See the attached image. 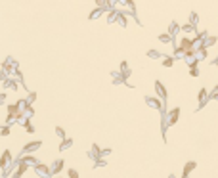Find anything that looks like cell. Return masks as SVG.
Instances as JSON below:
<instances>
[{"label":"cell","mask_w":218,"mask_h":178,"mask_svg":"<svg viewBox=\"0 0 218 178\" xmlns=\"http://www.w3.org/2000/svg\"><path fill=\"white\" fill-rule=\"evenodd\" d=\"M35 171H36V174H38V176H42V178H52V169L48 167V165L38 163V165L35 167Z\"/></svg>","instance_id":"6da1fadb"},{"label":"cell","mask_w":218,"mask_h":178,"mask_svg":"<svg viewBox=\"0 0 218 178\" xmlns=\"http://www.w3.org/2000/svg\"><path fill=\"white\" fill-rule=\"evenodd\" d=\"M40 145H42V142H40V140H36V142H29V144H25V145H23L21 153H23V155H31V153H33V151H36V149H38Z\"/></svg>","instance_id":"7a4b0ae2"},{"label":"cell","mask_w":218,"mask_h":178,"mask_svg":"<svg viewBox=\"0 0 218 178\" xmlns=\"http://www.w3.org/2000/svg\"><path fill=\"white\" fill-rule=\"evenodd\" d=\"M155 92H157V96H159L161 100H165L167 102V88H165V84L161 82V80H155Z\"/></svg>","instance_id":"3957f363"},{"label":"cell","mask_w":218,"mask_h":178,"mask_svg":"<svg viewBox=\"0 0 218 178\" xmlns=\"http://www.w3.org/2000/svg\"><path fill=\"white\" fill-rule=\"evenodd\" d=\"M178 117H180V107H174L170 113H168V117H165V119H167V123H168V124H176Z\"/></svg>","instance_id":"277c9868"},{"label":"cell","mask_w":218,"mask_h":178,"mask_svg":"<svg viewBox=\"0 0 218 178\" xmlns=\"http://www.w3.org/2000/svg\"><path fill=\"white\" fill-rule=\"evenodd\" d=\"M63 165H65V163H63V159H58V161H54V165L50 167V169H52V176H58L59 172H61Z\"/></svg>","instance_id":"5b68a950"},{"label":"cell","mask_w":218,"mask_h":178,"mask_svg":"<svg viewBox=\"0 0 218 178\" xmlns=\"http://www.w3.org/2000/svg\"><path fill=\"white\" fill-rule=\"evenodd\" d=\"M88 157H90V159H100V157H102V149H100L98 144L92 145V149H90V153H88Z\"/></svg>","instance_id":"8992f818"},{"label":"cell","mask_w":218,"mask_h":178,"mask_svg":"<svg viewBox=\"0 0 218 178\" xmlns=\"http://www.w3.org/2000/svg\"><path fill=\"white\" fill-rule=\"evenodd\" d=\"M10 159H12V153H10V149H6V151L2 153V159H0V169H6L8 163H10Z\"/></svg>","instance_id":"52a82bcc"},{"label":"cell","mask_w":218,"mask_h":178,"mask_svg":"<svg viewBox=\"0 0 218 178\" xmlns=\"http://www.w3.org/2000/svg\"><path fill=\"white\" fill-rule=\"evenodd\" d=\"M195 167H197L195 161H189V163H186V167H184V174H182V178H188V176H189V172H191Z\"/></svg>","instance_id":"ba28073f"},{"label":"cell","mask_w":218,"mask_h":178,"mask_svg":"<svg viewBox=\"0 0 218 178\" xmlns=\"http://www.w3.org/2000/svg\"><path fill=\"white\" fill-rule=\"evenodd\" d=\"M145 103H147V106H151V107H155V109H163V103L159 102V100H155V98H145Z\"/></svg>","instance_id":"9c48e42d"},{"label":"cell","mask_w":218,"mask_h":178,"mask_svg":"<svg viewBox=\"0 0 218 178\" xmlns=\"http://www.w3.org/2000/svg\"><path fill=\"white\" fill-rule=\"evenodd\" d=\"M2 86L4 88H12V90H17V82H15L14 79H10V77H8L6 80H2Z\"/></svg>","instance_id":"30bf717a"},{"label":"cell","mask_w":218,"mask_h":178,"mask_svg":"<svg viewBox=\"0 0 218 178\" xmlns=\"http://www.w3.org/2000/svg\"><path fill=\"white\" fill-rule=\"evenodd\" d=\"M21 161H23L25 165H33V167H36V165H38L36 157H33V155H23V157H21Z\"/></svg>","instance_id":"8fae6325"},{"label":"cell","mask_w":218,"mask_h":178,"mask_svg":"<svg viewBox=\"0 0 218 178\" xmlns=\"http://www.w3.org/2000/svg\"><path fill=\"white\" fill-rule=\"evenodd\" d=\"M119 67H121V75H123L124 79H128V77H130V69H128V63H126V62H123Z\"/></svg>","instance_id":"7c38bea8"},{"label":"cell","mask_w":218,"mask_h":178,"mask_svg":"<svg viewBox=\"0 0 218 178\" xmlns=\"http://www.w3.org/2000/svg\"><path fill=\"white\" fill-rule=\"evenodd\" d=\"M197 98H199V107H203V106H205V102H207V90H205V88H201V90H199V96H197Z\"/></svg>","instance_id":"4fadbf2b"},{"label":"cell","mask_w":218,"mask_h":178,"mask_svg":"<svg viewBox=\"0 0 218 178\" xmlns=\"http://www.w3.org/2000/svg\"><path fill=\"white\" fill-rule=\"evenodd\" d=\"M117 21L121 23V27H126V14L119 10V15H117Z\"/></svg>","instance_id":"5bb4252c"},{"label":"cell","mask_w":218,"mask_h":178,"mask_svg":"<svg viewBox=\"0 0 218 178\" xmlns=\"http://www.w3.org/2000/svg\"><path fill=\"white\" fill-rule=\"evenodd\" d=\"M178 31H180L178 23H176V21H172V23H170V27H168V35H170V36H174L176 33H178Z\"/></svg>","instance_id":"9a60e30c"},{"label":"cell","mask_w":218,"mask_h":178,"mask_svg":"<svg viewBox=\"0 0 218 178\" xmlns=\"http://www.w3.org/2000/svg\"><path fill=\"white\" fill-rule=\"evenodd\" d=\"M71 145H73V140H69V138H67V140H63V142L59 144V151H65V149H69Z\"/></svg>","instance_id":"2e32d148"},{"label":"cell","mask_w":218,"mask_h":178,"mask_svg":"<svg viewBox=\"0 0 218 178\" xmlns=\"http://www.w3.org/2000/svg\"><path fill=\"white\" fill-rule=\"evenodd\" d=\"M23 127H25V130H27V132H31V134L35 132V127L31 124V119H23Z\"/></svg>","instance_id":"e0dca14e"},{"label":"cell","mask_w":218,"mask_h":178,"mask_svg":"<svg viewBox=\"0 0 218 178\" xmlns=\"http://www.w3.org/2000/svg\"><path fill=\"white\" fill-rule=\"evenodd\" d=\"M197 21H199V15H197L195 12H191V14H189V25L195 27V25H197Z\"/></svg>","instance_id":"ac0fdd59"},{"label":"cell","mask_w":218,"mask_h":178,"mask_svg":"<svg viewBox=\"0 0 218 178\" xmlns=\"http://www.w3.org/2000/svg\"><path fill=\"white\" fill-rule=\"evenodd\" d=\"M102 14H105V12H103L102 8H96V10H94V12H92V14H90V19H96V17H98V15H102Z\"/></svg>","instance_id":"d6986e66"},{"label":"cell","mask_w":218,"mask_h":178,"mask_svg":"<svg viewBox=\"0 0 218 178\" xmlns=\"http://www.w3.org/2000/svg\"><path fill=\"white\" fill-rule=\"evenodd\" d=\"M147 56H149V58H153V59H159V58H163V56H161L157 50H149V52H147Z\"/></svg>","instance_id":"ffe728a7"},{"label":"cell","mask_w":218,"mask_h":178,"mask_svg":"<svg viewBox=\"0 0 218 178\" xmlns=\"http://www.w3.org/2000/svg\"><path fill=\"white\" fill-rule=\"evenodd\" d=\"M56 134H58L61 140H67V138H65V130H63L61 127H56Z\"/></svg>","instance_id":"44dd1931"},{"label":"cell","mask_w":218,"mask_h":178,"mask_svg":"<svg viewBox=\"0 0 218 178\" xmlns=\"http://www.w3.org/2000/svg\"><path fill=\"white\" fill-rule=\"evenodd\" d=\"M159 40H161V42H170L172 36L168 35V33H165V35H159Z\"/></svg>","instance_id":"7402d4cb"},{"label":"cell","mask_w":218,"mask_h":178,"mask_svg":"<svg viewBox=\"0 0 218 178\" xmlns=\"http://www.w3.org/2000/svg\"><path fill=\"white\" fill-rule=\"evenodd\" d=\"M172 63H174V58H163V65L165 67H172Z\"/></svg>","instance_id":"603a6c76"},{"label":"cell","mask_w":218,"mask_h":178,"mask_svg":"<svg viewBox=\"0 0 218 178\" xmlns=\"http://www.w3.org/2000/svg\"><path fill=\"white\" fill-rule=\"evenodd\" d=\"M182 31H184V33H193L195 27H193V25H184V27H182Z\"/></svg>","instance_id":"cb8c5ba5"},{"label":"cell","mask_w":218,"mask_h":178,"mask_svg":"<svg viewBox=\"0 0 218 178\" xmlns=\"http://www.w3.org/2000/svg\"><path fill=\"white\" fill-rule=\"evenodd\" d=\"M8 134H10V127L6 124V127H2V128H0V136H8Z\"/></svg>","instance_id":"d4e9b609"},{"label":"cell","mask_w":218,"mask_h":178,"mask_svg":"<svg viewBox=\"0 0 218 178\" xmlns=\"http://www.w3.org/2000/svg\"><path fill=\"white\" fill-rule=\"evenodd\" d=\"M25 100L29 102V106H31V103H33L35 100H36V94H35V92H31V94H29V98H25Z\"/></svg>","instance_id":"484cf974"},{"label":"cell","mask_w":218,"mask_h":178,"mask_svg":"<svg viewBox=\"0 0 218 178\" xmlns=\"http://www.w3.org/2000/svg\"><path fill=\"white\" fill-rule=\"evenodd\" d=\"M69 178H79V171H75V169H69Z\"/></svg>","instance_id":"4316f807"},{"label":"cell","mask_w":218,"mask_h":178,"mask_svg":"<svg viewBox=\"0 0 218 178\" xmlns=\"http://www.w3.org/2000/svg\"><path fill=\"white\" fill-rule=\"evenodd\" d=\"M94 167H96V169H100V167H105V161H103V159H98V161H96V165H94Z\"/></svg>","instance_id":"83f0119b"},{"label":"cell","mask_w":218,"mask_h":178,"mask_svg":"<svg viewBox=\"0 0 218 178\" xmlns=\"http://www.w3.org/2000/svg\"><path fill=\"white\" fill-rule=\"evenodd\" d=\"M6 102V94H0V103H4Z\"/></svg>","instance_id":"f1b7e54d"},{"label":"cell","mask_w":218,"mask_h":178,"mask_svg":"<svg viewBox=\"0 0 218 178\" xmlns=\"http://www.w3.org/2000/svg\"><path fill=\"white\" fill-rule=\"evenodd\" d=\"M211 98H214V100H218V92H214V94H211Z\"/></svg>","instance_id":"f546056e"},{"label":"cell","mask_w":218,"mask_h":178,"mask_svg":"<svg viewBox=\"0 0 218 178\" xmlns=\"http://www.w3.org/2000/svg\"><path fill=\"white\" fill-rule=\"evenodd\" d=\"M52 178H61V176H52Z\"/></svg>","instance_id":"4dcf8cb0"},{"label":"cell","mask_w":218,"mask_h":178,"mask_svg":"<svg viewBox=\"0 0 218 178\" xmlns=\"http://www.w3.org/2000/svg\"><path fill=\"white\" fill-rule=\"evenodd\" d=\"M214 92H218V86H216V88H214Z\"/></svg>","instance_id":"1f68e13d"},{"label":"cell","mask_w":218,"mask_h":178,"mask_svg":"<svg viewBox=\"0 0 218 178\" xmlns=\"http://www.w3.org/2000/svg\"><path fill=\"white\" fill-rule=\"evenodd\" d=\"M168 178H174V174H172V176H168Z\"/></svg>","instance_id":"d6a6232c"},{"label":"cell","mask_w":218,"mask_h":178,"mask_svg":"<svg viewBox=\"0 0 218 178\" xmlns=\"http://www.w3.org/2000/svg\"><path fill=\"white\" fill-rule=\"evenodd\" d=\"M214 63H216V65H218V59H216V62H214Z\"/></svg>","instance_id":"836d02e7"}]
</instances>
